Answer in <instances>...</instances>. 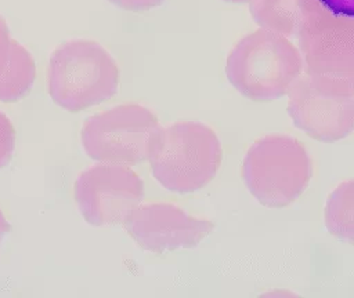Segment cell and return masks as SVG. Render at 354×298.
<instances>
[{
  "instance_id": "6da1fadb",
  "label": "cell",
  "mask_w": 354,
  "mask_h": 298,
  "mask_svg": "<svg viewBox=\"0 0 354 298\" xmlns=\"http://www.w3.org/2000/svg\"><path fill=\"white\" fill-rule=\"evenodd\" d=\"M223 160L216 131L202 121H176L155 134L148 163L152 177L174 193H194L209 185Z\"/></svg>"
},
{
  "instance_id": "7a4b0ae2",
  "label": "cell",
  "mask_w": 354,
  "mask_h": 298,
  "mask_svg": "<svg viewBox=\"0 0 354 298\" xmlns=\"http://www.w3.org/2000/svg\"><path fill=\"white\" fill-rule=\"evenodd\" d=\"M303 73L300 51L289 37L263 28L239 39L225 61L230 84L254 102L286 95Z\"/></svg>"
},
{
  "instance_id": "3957f363",
  "label": "cell",
  "mask_w": 354,
  "mask_h": 298,
  "mask_svg": "<svg viewBox=\"0 0 354 298\" xmlns=\"http://www.w3.org/2000/svg\"><path fill=\"white\" fill-rule=\"evenodd\" d=\"M119 80L116 59L95 40H66L50 55L48 94L55 105L68 112H82L111 99Z\"/></svg>"
},
{
  "instance_id": "277c9868",
  "label": "cell",
  "mask_w": 354,
  "mask_h": 298,
  "mask_svg": "<svg viewBox=\"0 0 354 298\" xmlns=\"http://www.w3.org/2000/svg\"><path fill=\"white\" fill-rule=\"evenodd\" d=\"M241 175L249 193L261 206L282 208L304 193L311 181L313 163L297 138L268 134L248 148Z\"/></svg>"
},
{
  "instance_id": "5b68a950",
  "label": "cell",
  "mask_w": 354,
  "mask_h": 298,
  "mask_svg": "<svg viewBox=\"0 0 354 298\" xmlns=\"http://www.w3.org/2000/svg\"><path fill=\"white\" fill-rule=\"evenodd\" d=\"M160 121L147 106L122 103L84 119L80 141L86 155L104 163L138 164L148 160Z\"/></svg>"
},
{
  "instance_id": "8992f818",
  "label": "cell",
  "mask_w": 354,
  "mask_h": 298,
  "mask_svg": "<svg viewBox=\"0 0 354 298\" xmlns=\"http://www.w3.org/2000/svg\"><path fill=\"white\" fill-rule=\"evenodd\" d=\"M304 73L346 83L354 90V18L306 0L296 32Z\"/></svg>"
},
{
  "instance_id": "52a82bcc",
  "label": "cell",
  "mask_w": 354,
  "mask_h": 298,
  "mask_svg": "<svg viewBox=\"0 0 354 298\" xmlns=\"http://www.w3.org/2000/svg\"><path fill=\"white\" fill-rule=\"evenodd\" d=\"M293 124L319 142H336L354 132V90L346 83L303 73L288 92Z\"/></svg>"
},
{
  "instance_id": "ba28073f",
  "label": "cell",
  "mask_w": 354,
  "mask_h": 298,
  "mask_svg": "<svg viewBox=\"0 0 354 298\" xmlns=\"http://www.w3.org/2000/svg\"><path fill=\"white\" fill-rule=\"evenodd\" d=\"M73 197L87 223L119 225L141 203L144 182L127 164L98 161L79 174Z\"/></svg>"
},
{
  "instance_id": "9c48e42d",
  "label": "cell",
  "mask_w": 354,
  "mask_h": 298,
  "mask_svg": "<svg viewBox=\"0 0 354 298\" xmlns=\"http://www.w3.org/2000/svg\"><path fill=\"white\" fill-rule=\"evenodd\" d=\"M122 225L142 250L155 254L196 247L214 229L212 221L171 203H140Z\"/></svg>"
},
{
  "instance_id": "30bf717a",
  "label": "cell",
  "mask_w": 354,
  "mask_h": 298,
  "mask_svg": "<svg viewBox=\"0 0 354 298\" xmlns=\"http://www.w3.org/2000/svg\"><path fill=\"white\" fill-rule=\"evenodd\" d=\"M36 80V62L29 50L11 36L0 15V102L12 103L25 98Z\"/></svg>"
},
{
  "instance_id": "8fae6325",
  "label": "cell",
  "mask_w": 354,
  "mask_h": 298,
  "mask_svg": "<svg viewBox=\"0 0 354 298\" xmlns=\"http://www.w3.org/2000/svg\"><path fill=\"white\" fill-rule=\"evenodd\" d=\"M306 0H250L249 12L263 29L286 37L296 36Z\"/></svg>"
},
{
  "instance_id": "7c38bea8",
  "label": "cell",
  "mask_w": 354,
  "mask_h": 298,
  "mask_svg": "<svg viewBox=\"0 0 354 298\" xmlns=\"http://www.w3.org/2000/svg\"><path fill=\"white\" fill-rule=\"evenodd\" d=\"M324 222L332 236L354 246V178L340 182L328 195Z\"/></svg>"
},
{
  "instance_id": "4fadbf2b",
  "label": "cell",
  "mask_w": 354,
  "mask_h": 298,
  "mask_svg": "<svg viewBox=\"0 0 354 298\" xmlns=\"http://www.w3.org/2000/svg\"><path fill=\"white\" fill-rule=\"evenodd\" d=\"M15 149V128L10 117L0 112V170L12 159Z\"/></svg>"
},
{
  "instance_id": "5bb4252c",
  "label": "cell",
  "mask_w": 354,
  "mask_h": 298,
  "mask_svg": "<svg viewBox=\"0 0 354 298\" xmlns=\"http://www.w3.org/2000/svg\"><path fill=\"white\" fill-rule=\"evenodd\" d=\"M113 6L131 12H145L155 7H159L166 0H108Z\"/></svg>"
},
{
  "instance_id": "9a60e30c",
  "label": "cell",
  "mask_w": 354,
  "mask_h": 298,
  "mask_svg": "<svg viewBox=\"0 0 354 298\" xmlns=\"http://www.w3.org/2000/svg\"><path fill=\"white\" fill-rule=\"evenodd\" d=\"M318 1L335 14L354 18V0H318Z\"/></svg>"
},
{
  "instance_id": "2e32d148",
  "label": "cell",
  "mask_w": 354,
  "mask_h": 298,
  "mask_svg": "<svg viewBox=\"0 0 354 298\" xmlns=\"http://www.w3.org/2000/svg\"><path fill=\"white\" fill-rule=\"evenodd\" d=\"M10 232H11V225H10V222L7 221V218H6L4 212H3V210L0 208V248H1V246H3V241H4L6 236H7Z\"/></svg>"
},
{
  "instance_id": "e0dca14e",
  "label": "cell",
  "mask_w": 354,
  "mask_h": 298,
  "mask_svg": "<svg viewBox=\"0 0 354 298\" xmlns=\"http://www.w3.org/2000/svg\"><path fill=\"white\" fill-rule=\"evenodd\" d=\"M264 295H295V294H292V292H289V291H285V292H282V291H274V292H266Z\"/></svg>"
},
{
  "instance_id": "ac0fdd59",
  "label": "cell",
  "mask_w": 354,
  "mask_h": 298,
  "mask_svg": "<svg viewBox=\"0 0 354 298\" xmlns=\"http://www.w3.org/2000/svg\"><path fill=\"white\" fill-rule=\"evenodd\" d=\"M225 3H232V4H243V3H250V0H223Z\"/></svg>"
}]
</instances>
